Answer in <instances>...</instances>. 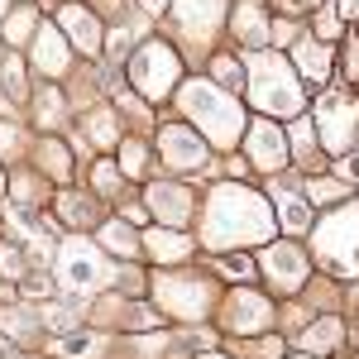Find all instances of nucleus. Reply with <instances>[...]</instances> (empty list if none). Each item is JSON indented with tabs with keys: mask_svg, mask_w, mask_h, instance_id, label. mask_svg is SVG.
<instances>
[{
	"mask_svg": "<svg viewBox=\"0 0 359 359\" xmlns=\"http://www.w3.org/2000/svg\"><path fill=\"white\" fill-rule=\"evenodd\" d=\"M0 10H5V0H0Z\"/></svg>",
	"mask_w": 359,
	"mask_h": 359,
	"instance_id": "nucleus-24",
	"label": "nucleus"
},
{
	"mask_svg": "<svg viewBox=\"0 0 359 359\" xmlns=\"http://www.w3.org/2000/svg\"><path fill=\"white\" fill-rule=\"evenodd\" d=\"M206 359H216V355H206Z\"/></svg>",
	"mask_w": 359,
	"mask_h": 359,
	"instance_id": "nucleus-26",
	"label": "nucleus"
},
{
	"mask_svg": "<svg viewBox=\"0 0 359 359\" xmlns=\"http://www.w3.org/2000/svg\"><path fill=\"white\" fill-rule=\"evenodd\" d=\"M111 249H120V254H135V235L125 230V225H106V235H101Z\"/></svg>",
	"mask_w": 359,
	"mask_h": 359,
	"instance_id": "nucleus-15",
	"label": "nucleus"
},
{
	"mask_svg": "<svg viewBox=\"0 0 359 359\" xmlns=\"http://www.w3.org/2000/svg\"><path fill=\"white\" fill-rule=\"evenodd\" d=\"M135 86L144 91V96H168V86L177 82V57H172V48H163V43H144L135 57Z\"/></svg>",
	"mask_w": 359,
	"mask_h": 359,
	"instance_id": "nucleus-4",
	"label": "nucleus"
},
{
	"mask_svg": "<svg viewBox=\"0 0 359 359\" xmlns=\"http://www.w3.org/2000/svg\"><path fill=\"white\" fill-rule=\"evenodd\" d=\"M144 168V149L139 144H125V172H139Z\"/></svg>",
	"mask_w": 359,
	"mask_h": 359,
	"instance_id": "nucleus-18",
	"label": "nucleus"
},
{
	"mask_svg": "<svg viewBox=\"0 0 359 359\" xmlns=\"http://www.w3.org/2000/svg\"><path fill=\"white\" fill-rule=\"evenodd\" d=\"M221 269H225V273H235L240 283H245V278L254 273V269H249V259H221Z\"/></svg>",
	"mask_w": 359,
	"mask_h": 359,
	"instance_id": "nucleus-17",
	"label": "nucleus"
},
{
	"mask_svg": "<svg viewBox=\"0 0 359 359\" xmlns=\"http://www.w3.org/2000/svg\"><path fill=\"white\" fill-rule=\"evenodd\" d=\"M283 225L287 230H306L311 225V206H302L297 196H283Z\"/></svg>",
	"mask_w": 359,
	"mask_h": 359,
	"instance_id": "nucleus-14",
	"label": "nucleus"
},
{
	"mask_svg": "<svg viewBox=\"0 0 359 359\" xmlns=\"http://www.w3.org/2000/svg\"><path fill=\"white\" fill-rule=\"evenodd\" d=\"M350 77H355V82H359V53H355V62H350Z\"/></svg>",
	"mask_w": 359,
	"mask_h": 359,
	"instance_id": "nucleus-23",
	"label": "nucleus"
},
{
	"mask_svg": "<svg viewBox=\"0 0 359 359\" xmlns=\"http://www.w3.org/2000/svg\"><path fill=\"white\" fill-rule=\"evenodd\" d=\"M249 149H254V163L278 172V168L287 163V144L278 135V125H254V139H249Z\"/></svg>",
	"mask_w": 359,
	"mask_h": 359,
	"instance_id": "nucleus-7",
	"label": "nucleus"
},
{
	"mask_svg": "<svg viewBox=\"0 0 359 359\" xmlns=\"http://www.w3.org/2000/svg\"><path fill=\"white\" fill-rule=\"evenodd\" d=\"M216 77H225V82H240V62H235V57H221V62H216Z\"/></svg>",
	"mask_w": 359,
	"mask_h": 359,
	"instance_id": "nucleus-19",
	"label": "nucleus"
},
{
	"mask_svg": "<svg viewBox=\"0 0 359 359\" xmlns=\"http://www.w3.org/2000/svg\"><path fill=\"white\" fill-rule=\"evenodd\" d=\"M168 0H144V10H163Z\"/></svg>",
	"mask_w": 359,
	"mask_h": 359,
	"instance_id": "nucleus-22",
	"label": "nucleus"
},
{
	"mask_svg": "<svg viewBox=\"0 0 359 359\" xmlns=\"http://www.w3.org/2000/svg\"><path fill=\"white\" fill-rule=\"evenodd\" d=\"M211 245H254L264 235H273L269 206L245 187H221L211 196Z\"/></svg>",
	"mask_w": 359,
	"mask_h": 359,
	"instance_id": "nucleus-1",
	"label": "nucleus"
},
{
	"mask_svg": "<svg viewBox=\"0 0 359 359\" xmlns=\"http://www.w3.org/2000/svg\"><path fill=\"white\" fill-rule=\"evenodd\" d=\"M62 350H67L72 359H82L86 350H91V335H67V340H62Z\"/></svg>",
	"mask_w": 359,
	"mask_h": 359,
	"instance_id": "nucleus-16",
	"label": "nucleus"
},
{
	"mask_svg": "<svg viewBox=\"0 0 359 359\" xmlns=\"http://www.w3.org/2000/svg\"><path fill=\"white\" fill-rule=\"evenodd\" d=\"M5 82H10V96H25V77H20V67H15V62L5 67Z\"/></svg>",
	"mask_w": 359,
	"mask_h": 359,
	"instance_id": "nucleus-20",
	"label": "nucleus"
},
{
	"mask_svg": "<svg viewBox=\"0 0 359 359\" xmlns=\"http://www.w3.org/2000/svg\"><path fill=\"white\" fill-rule=\"evenodd\" d=\"M163 158H168V168H182V172L192 168L196 172V168L206 163V144H201L187 125H168L163 130Z\"/></svg>",
	"mask_w": 359,
	"mask_h": 359,
	"instance_id": "nucleus-5",
	"label": "nucleus"
},
{
	"mask_svg": "<svg viewBox=\"0 0 359 359\" xmlns=\"http://www.w3.org/2000/svg\"><path fill=\"white\" fill-rule=\"evenodd\" d=\"M264 311H269V302H264V297H249V292H240L235 302L225 306V326H230V331H254V326L264 321Z\"/></svg>",
	"mask_w": 359,
	"mask_h": 359,
	"instance_id": "nucleus-8",
	"label": "nucleus"
},
{
	"mask_svg": "<svg viewBox=\"0 0 359 359\" xmlns=\"http://www.w3.org/2000/svg\"><path fill=\"white\" fill-rule=\"evenodd\" d=\"M269 264H273L278 283H283L287 292H292V287H297V283L306 278V264H302V254H297L292 245H278V249H269Z\"/></svg>",
	"mask_w": 359,
	"mask_h": 359,
	"instance_id": "nucleus-9",
	"label": "nucleus"
},
{
	"mask_svg": "<svg viewBox=\"0 0 359 359\" xmlns=\"http://www.w3.org/2000/svg\"><path fill=\"white\" fill-rule=\"evenodd\" d=\"M149 206H154L163 221H187V216H192L187 196L177 192V187H154V192H149Z\"/></svg>",
	"mask_w": 359,
	"mask_h": 359,
	"instance_id": "nucleus-10",
	"label": "nucleus"
},
{
	"mask_svg": "<svg viewBox=\"0 0 359 359\" xmlns=\"http://www.w3.org/2000/svg\"><path fill=\"white\" fill-rule=\"evenodd\" d=\"M0 269H5V273H20V254H15V249H0Z\"/></svg>",
	"mask_w": 359,
	"mask_h": 359,
	"instance_id": "nucleus-21",
	"label": "nucleus"
},
{
	"mask_svg": "<svg viewBox=\"0 0 359 359\" xmlns=\"http://www.w3.org/2000/svg\"><path fill=\"white\" fill-rule=\"evenodd\" d=\"M306 5H316V0H306Z\"/></svg>",
	"mask_w": 359,
	"mask_h": 359,
	"instance_id": "nucleus-25",
	"label": "nucleus"
},
{
	"mask_svg": "<svg viewBox=\"0 0 359 359\" xmlns=\"http://www.w3.org/2000/svg\"><path fill=\"white\" fill-rule=\"evenodd\" d=\"M149 249H154L158 259H182L192 245H187L182 235H163V230H158V235H149Z\"/></svg>",
	"mask_w": 359,
	"mask_h": 359,
	"instance_id": "nucleus-13",
	"label": "nucleus"
},
{
	"mask_svg": "<svg viewBox=\"0 0 359 359\" xmlns=\"http://www.w3.org/2000/svg\"><path fill=\"white\" fill-rule=\"evenodd\" d=\"M254 72H259L254 101H259L264 111H297V106H302V91L292 86L287 67H283L278 57H254Z\"/></svg>",
	"mask_w": 359,
	"mask_h": 359,
	"instance_id": "nucleus-3",
	"label": "nucleus"
},
{
	"mask_svg": "<svg viewBox=\"0 0 359 359\" xmlns=\"http://www.w3.org/2000/svg\"><path fill=\"white\" fill-rule=\"evenodd\" d=\"M62 25H67V34L82 43V53H96V25H91V15H86V10L67 5V10H62Z\"/></svg>",
	"mask_w": 359,
	"mask_h": 359,
	"instance_id": "nucleus-11",
	"label": "nucleus"
},
{
	"mask_svg": "<svg viewBox=\"0 0 359 359\" xmlns=\"http://www.w3.org/2000/svg\"><path fill=\"white\" fill-rule=\"evenodd\" d=\"M297 62H302V72H311V82H326V67H331V53H326L321 43H302V53H297Z\"/></svg>",
	"mask_w": 359,
	"mask_h": 359,
	"instance_id": "nucleus-12",
	"label": "nucleus"
},
{
	"mask_svg": "<svg viewBox=\"0 0 359 359\" xmlns=\"http://www.w3.org/2000/svg\"><path fill=\"white\" fill-rule=\"evenodd\" d=\"M106 278V269L96 264V254L86 245H67L62 249V283L67 287H77V292H86V287H96Z\"/></svg>",
	"mask_w": 359,
	"mask_h": 359,
	"instance_id": "nucleus-6",
	"label": "nucleus"
},
{
	"mask_svg": "<svg viewBox=\"0 0 359 359\" xmlns=\"http://www.w3.org/2000/svg\"><path fill=\"white\" fill-rule=\"evenodd\" d=\"M182 111L192 115L216 144H235V139H240V125H245V120H240V106H235L230 96H221L211 82L187 86V91H182Z\"/></svg>",
	"mask_w": 359,
	"mask_h": 359,
	"instance_id": "nucleus-2",
	"label": "nucleus"
}]
</instances>
